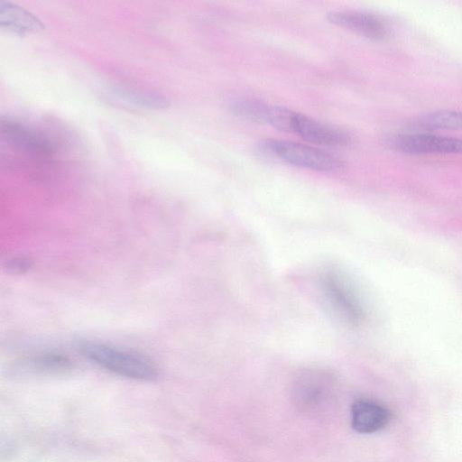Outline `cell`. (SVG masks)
Instances as JSON below:
<instances>
[{"label":"cell","instance_id":"6da1fadb","mask_svg":"<svg viewBox=\"0 0 462 462\" xmlns=\"http://www.w3.org/2000/svg\"><path fill=\"white\" fill-rule=\"evenodd\" d=\"M78 349L89 361L126 378L152 381L158 375L156 365L148 357L134 351L95 341L80 342Z\"/></svg>","mask_w":462,"mask_h":462},{"label":"cell","instance_id":"7a4b0ae2","mask_svg":"<svg viewBox=\"0 0 462 462\" xmlns=\"http://www.w3.org/2000/svg\"><path fill=\"white\" fill-rule=\"evenodd\" d=\"M319 288L329 310L348 326H358L365 319L362 301L350 282L338 271L328 270L319 277Z\"/></svg>","mask_w":462,"mask_h":462},{"label":"cell","instance_id":"3957f363","mask_svg":"<svg viewBox=\"0 0 462 462\" xmlns=\"http://www.w3.org/2000/svg\"><path fill=\"white\" fill-rule=\"evenodd\" d=\"M259 151L265 155L279 158L291 165L319 171H337L345 167L338 157L307 144L265 139L258 143Z\"/></svg>","mask_w":462,"mask_h":462},{"label":"cell","instance_id":"277c9868","mask_svg":"<svg viewBox=\"0 0 462 462\" xmlns=\"http://www.w3.org/2000/svg\"><path fill=\"white\" fill-rule=\"evenodd\" d=\"M335 377L323 369L306 368L298 373L292 383V400L302 412L322 411L334 398Z\"/></svg>","mask_w":462,"mask_h":462},{"label":"cell","instance_id":"5b68a950","mask_svg":"<svg viewBox=\"0 0 462 462\" xmlns=\"http://www.w3.org/2000/svg\"><path fill=\"white\" fill-rule=\"evenodd\" d=\"M389 144L396 151L410 154L462 153V140L426 134H398Z\"/></svg>","mask_w":462,"mask_h":462},{"label":"cell","instance_id":"8992f818","mask_svg":"<svg viewBox=\"0 0 462 462\" xmlns=\"http://www.w3.org/2000/svg\"><path fill=\"white\" fill-rule=\"evenodd\" d=\"M292 133L310 143L327 146H344L351 142L350 136L341 129L297 112Z\"/></svg>","mask_w":462,"mask_h":462},{"label":"cell","instance_id":"52a82bcc","mask_svg":"<svg viewBox=\"0 0 462 462\" xmlns=\"http://www.w3.org/2000/svg\"><path fill=\"white\" fill-rule=\"evenodd\" d=\"M327 19L330 23L373 40H381L386 35L384 23L374 14L337 10L328 13Z\"/></svg>","mask_w":462,"mask_h":462},{"label":"cell","instance_id":"ba28073f","mask_svg":"<svg viewBox=\"0 0 462 462\" xmlns=\"http://www.w3.org/2000/svg\"><path fill=\"white\" fill-rule=\"evenodd\" d=\"M390 419L389 411L371 400H357L351 408V426L359 433L377 432L389 423Z\"/></svg>","mask_w":462,"mask_h":462},{"label":"cell","instance_id":"9c48e42d","mask_svg":"<svg viewBox=\"0 0 462 462\" xmlns=\"http://www.w3.org/2000/svg\"><path fill=\"white\" fill-rule=\"evenodd\" d=\"M0 23L2 28L16 34L38 32L43 29L41 21L15 5L0 1Z\"/></svg>","mask_w":462,"mask_h":462},{"label":"cell","instance_id":"30bf717a","mask_svg":"<svg viewBox=\"0 0 462 462\" xmlns=\"http://www.w3.org/2000/svg\"><path fill=\"white\" fill-rule=\"evenodd\" d=\"M71 363L64 356L47 353L31 357L18 364L15 368L17 373L32 374H57L70 369Z\"/></svg>","mask_w":462,"mask_h":462},{"label":"cell","instance_id":"8fae6325","mask_svg":"<svg viewBox=\"0 0 462 462\" xmlns=\"http://www.w3.org/2000/svg\"><path fill=\"white\" fill-rule=\"evenodd\" d=\"M111 94L120 101L137 106L156 109L168 106L167 99L151 92L116 88Z\"/></svg>","mask_w":462,"mask_h":462},{"label":"cell","instance_id":"7c38bea8","mask_svg":"<svg viewBox=\"0 0 462 462\" xmlns=\"http://www.w3.org/2000/svg\"><path fill=\"white\" fill-rule=\"evenodd\" d=\"M419 125L430 129L462 130V112L439 110L421 116Z\"/></svg>","mask_w":462,"mask_h":462},{"label":"cell","instance_id":"4fadbf2b","mask_svg":"<svg viewBox=\"0 0 462 462\" xmlns=\"http://www.w3.org/2000/svg\"><path fill=\"white\" fill-rule=\"evenodd\" d=\"M231 110L242 118L254 123H267L270 106L253 98H240L232 102Z\"/></svg>","mask_w":462,"mask_h":462},{"label":"cell","instance_id":"5bb4252c","mask_svg":"<svg viewBox=\"0 0 462 462\" xmlns=\"http://www.w3.org/2000/svg\"><path fill=\"white\" fill-rule=\"evenodd\" d=\"M295 115V111L287 107L270 106L267 123L280 131L292 133Z\"/></svg>","mask_w":462,"mask_h":462},{"label":"cell","instance_id":"9a60e30c","mask_svg":"<svg viewBox=\"0 0 462 462\" xmlns=\"http://www.w3.org/2000/svg\"><path fill=\"white\" fill-rule=\"evenodd\" d=\"M30 262L24 259H16L8 263V270L14 273H22L30 268Z\"/></svg>","mask_w":462,"mask_h":462}]
</instances>
